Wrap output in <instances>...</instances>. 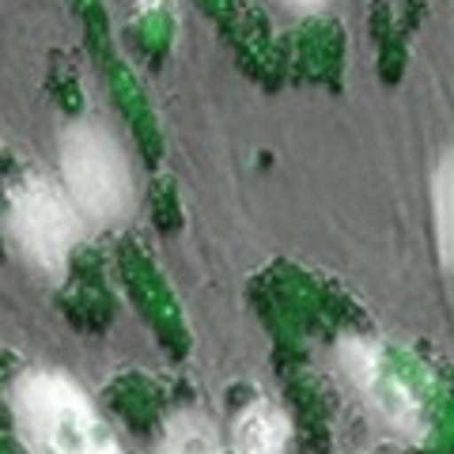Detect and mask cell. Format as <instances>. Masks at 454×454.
<instances>
[{
    "mask_svg": "<svg viewBox=\"0 0 454 454\" xmlns=\"http://www.w3.org/2000/svg\"><path fill=\"white\" fill-rule=\"evenodd\" d=\"M8 402L27 454H125L83 387L61 372H23Z\"/></svg>",
    "mask_w": 454,
    "mask_h": 454,
    "instance_id": "6da1fadb",
    "label": "cell"
},
{
    "mask_svg": "<svg viewBox=\"0 0 454 454\" xmlns=\"http://www.w3.org/2000/svg\"><path fill=\"white\" fill-rule=\"evenodd\" d=\"M61 178L80 220L118 223L133 212V170L129 160L103 121L80 118L61 133Z\"/></svg>",
    "mask_w": 454,
    "mask_h": 454,
    "instance_id": "7a4b0ae2",
    "label": "cell"
},
{
    "mask_svg": "<svg viewBox=\"0 0 454 454\" xmlns=\"http://www.w3.org/2000/svg\"><path fill=\"white\" fill-rule=\"evenodd\" d=\"M333 356L348 387L360 394V402L379 417L382 428L402 435L405 443H424L432 432L428 394L405 375V367L390 356V348L375 337L345 333L337 337Z\"/></svg>",
    "mask_w": 454,
    "mask_h": 454,
    "instance_id": "3957f363",
    "label": "cell"
},
{
    "mask_svg": "<svg viewBox=\"0 0 454 454\" xmlns=\"http://www.w3.org/2000/svg\"><path fill=\"white\" fill-rule=\"evenodd\" d=\"M83 220L61 186L42 175H27L8 197V235L27 265L50 280H61L80 243Z\"/></svg>",
    "mask_w": 454,
    "mask_h": 454,
    "instance_id": "277c9868",
    "label": "cell"
},
{
    "mask_svg": "<svg viewBox=\"0 0 454 454\" xmlns=\"http://www.w3.org/2000/svg\"><path fill=\"white\" fill-rule=\"evenodd\" d=\"M235 454H292V420L288 413L269 402V397H254V402L235 417L231 432Z\"/></svg>",
    "mask_w": 454,
    "mask_h": 454,
    "instance_id": "5b68a950",
    "label": "cell"
},
{
    "mask_svg": "<svg viewBox=\"0 0 454 454\" xmlns=\"http://www.w3.org/2000/svg\"><path fill=\"white\" fill-rule=\"evenodd\" d=\"M160 454H223V443L205 413L182 409V413H175L163 424Z\"/></svg>",
    "mask_w": 454,
    "mask_h": 454,
    "instance_id": "8992f818",
    "label": "cell"
},
{
    "mask_svg": "<svg viewBox=\"0 0 454 454\" xmlns=\"http://www.w3.org/2000/svg\"><path fill=\"white\" fill-rule=\"evenodd\" d=\"M432 212H435V250L439 265L450 269L454 254V160L443 155L432 175Z\"/></svg>",
    "mask_w": 454,
    "mask_h": 454,
    "instance_id": "52a82bcc",
    "label": "cell"
},
{
    "mask_svg": "<svg viewBox=\"0 0 454 454\" xmlns=\"http://www.w3.org/2000/svg\"><path fill=\"white\" fill-rule=\"evenodd\" d=\"M292 12H322L325 8V0H284Z\"/></svg>",
    "mask_w": 454,
    "mask_h": 454,
    "instance_id": "ba28073f",
    "label": "cell"
},
{
    "mask_svg": "<svg viewBox=\"0 0 454 454\" xmlns=\"http://www.w3.org/2000/svg\"><path fill=\"white\" fill-rule=\"evenodd\" d=\"M137 4L145 8V12H152V8H160V0H137Z\"/></svg>",
    "mask_w": 454,
    "mask_h": 454,
    "instance_id": "9c48e42d",
    "label": "cell"
}]
</instances>
